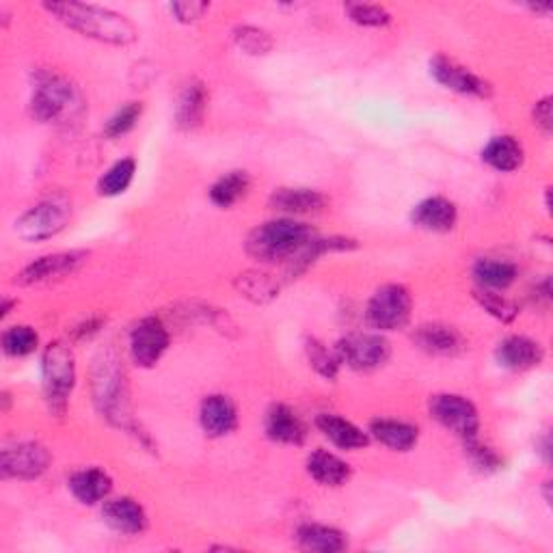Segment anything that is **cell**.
<instances>
[{"mask_svg": "<svg viewBox=\"0 0 553 553\" xmlns=\"http://www.w3.org/2000/svg\"><path fill=\"white\" fill-rule=\"evenodd\" d=\"M234 42L242 52H247V55H251V57L268 55V52H271L275 46L271 33L260 29V26H251V24L236 26Z\"/></svg>", "mask_w": 553, "mask_h": 553, "instance_id": "d6a6232c", "label": "cell"}, {"mask_svg": "<svg viewBox=\"0 0 553 553\" xmlns=\"http://www.w3.org/2000/svg\"><path fill=\"white\" fill-rule=\"evenodd\" d=\"M39 346V335L33 327L18 325L3 333V350L9 357H26L35 353Z\"/></svg>", "mask_w": 553, "mask_h": 553, "instance_id": "836d02e7", "label": "cell"}, {"mask_svg": "<svg viewBox=\"0 0 553 553\" xmlns=\"http://www.w3.org/2000/svg\"><path fill=\"white\" fill-rule=\"evenodd\" d=\"M430 415L463 441L478 437L480 415L476 404L458 394H439L430 400Z\"/></svg>", "mask_w": 553, "mask_h": 553, "instance_id": "8992f818", "label": "cell"}, {"mask_svg": "<svg viewBox=\"0 0 553 553\" xmlns=\"http://www.w3.org/2000/svg\"><path fill=\"white\" fill-rule=\"evenodd\" d=\"M314 232L309 225L294 219H277L255 227L247 238V253L251 258L266 264L290 262L309 240Z\"/></svg>", "mask_w": 553, "mask_h": 553, "instance_id": "7a4b0ae2", "label": "cell"}, {"mask_svg": "<svg viewBox=\"0 0 553 553\" xmlns=\"http://www.w3.org/2000/svg\"><path fill=\"white\" fill-rule=\"evenodd\" d=\"M430 74L435 76L439 85L445 89L461 93V96H474V98H489L491 96V85L487 80H482L476 76L467 67L461 63H456L454 59H448L443 55H437L433 61H430Z\"/></svg>", "mask_w": 553, "mask_h": 553, "instance_id": "7c38bea8", "label": "cell"}, {"mask_svg": "<svg viewBox=\"0 0 553 553\" xmlns=\"http://www.w3.org/2000/svg\"><path fill=\"white\" fill-rule=\"evenodd\" d=\"M74 104V87L59 74H42L37 78L31 109L39 121H57Z\"/></svg>", "mask_w": 553, "mask_h": 553, "instance_id": "9c48e42d", "label": "cell"}, {"mask_svg": "<svg viewBox=\"0 0 553 553\" xmlns=\"http://www.w3.org/2000/svg\"><path fill=\"white\" fill-rule=\"evenodd\" d=\"M327 206V197L312 188H279L271 195V208L283 214H316Z\"/></svg>", "mask_w": 553, "mask_h": 553, "instance_id": "603a6c76", "label": "cell"}, {"mask_svg": "<svg viewBox=\"0 0 553 553\" xmlns=\"http://www.w3.org/2000/svg\"><path fill=\"white\" fill-rule=\"evenodd\" d=\"M370 437L394 452H409L420 439V430L400 420H374L370 424Z\"/></svg>", "mask_w": 553, "mask_h": 553, "instance_id": "cb8c5ba5", "label": "cell"}, {"mask_svg": "<svg viewBox=\"0 0 553 553\" xmlns=\"http://www.w3.org/2000/svg\"><path fill=\"white\" fill-rule=\"evenodd\" d=\"M482 160L491 169L510 173L523 165V145L515 137H493L482 150Z\"/></svg>", "mask_w": 553, "mask_h": 553, "instance_id": "4316f807", "label": "cell"}, {"mask_svg": "<svg viewBox=\"0 0 553 553\" xmlns=\"http://www.w3.org/2000/svg\"><path fill=\"white\" fill-rule=\"evenodd\" d=\"M316 426L320 428V433L340 450H361L370 443L368 433H363L359 426L344 420L340 415L322 413L316 417Z\"/></svg>", "mask_w": 553, "mask_h": 553, "instance_id": "ffe728a7", "label": "cell"}, {"mask_svg": "<svg viewBox=\"0 0 553 553\" xmlns=\"http://www.w3.org/2000/svg\"><path fill=\"white\" fill-rule=\"evenodd\" d=\"M307 471L322 487H344L350 476H353L350 465L327 450H316L309 454Z\"/></svg>", "mask_w": 553, "mask_h": 553, "instance_id": "44dd1931", "label": "cell"}, {"mask_svg": "<svg viewBox=\"0 0 553 553\" xmlns=\"http://www.w3.org/2000/svg\"><path fill=\"white\" fill-rule=\"evenodd\" d=\"M264 428L268 439L286 445H301L307 437V428L301 422V417L296 415L288 404H273L266 413Z\"/></svg>", "mask_w": 553, "mask_h": 553, "instance_id": "ac0fdd59", "label": "cell"}, {"mask_svg": "<svg viewBox=\"0 0 553 553\" xmlns=\"http://www.w3.org/2000/svg\"><path fill=\"white\" fill-rule=\"evenodd\" d=\"M534 124L541 128L545 134L553 128V115H551V98H543L534 106Z\"/></svg>", "mask_w": 553, "mask_h": 553, "instance_id": "ab89813d", "label": "cell"}, {"mask_svg": "<svg viewBox=\"0 0 553 553\" xmlns=\"http://www.w3.org/2000/svg\"><path fill=\"white\" fill-rule=\"evenodd\" d=\"M44 7L59 22H63L67 29H72L83 37L96 39V42L111 46H130L139 37L134 24L126 16L106 7L83 3H48Z\"/></svg>", "mask_w": 553, "mask_h": 553, "instance_id": "6da1fadb", "label": "cell"}, {"mask_svg": "<svg viewBox=\"0 0 553 553\" xmlns=\"http://www.w3.org/2000/svg\"><path fill=\"white\" fill-rule=\"evenodd\" d=\"M348 18L359 26H385L391 22V13L381 5H366V3H353L346 5Z\"/></svg>", "mask_w": 553, "mask_h": 553, "instance_id": "8d00e7d4", "label": "cell"}, {"mask_svg": "<svg viewBox=\"0 0 553 553\" xmlns=\"http://www.w3.org/2000/svg\"><path fill=\"white\" fill-rule=\"evenodd\" d=\"M11 307H13V303H11L9 299H5V301H3V307H0V318H7L9 312H11Z\"/></svg>", "mask_w": 553, "mask_h": 553, "instance_id": "60d3db41", "label": "cell"}, {"mask_svg": "<svg viewBox=\"0 0 553 553\" xmlns=\"http://www.w3.org/2000/svg\"><path fill=\"white\" fill-rule=\"evenodd\" d=\"M413 342L420 346L428 355H439V357H452L461 353L465 348V342L461 333L454 327L448 325H422L417 327L413 333Z\"/></svg>", "mask_w": 553, "mask_h": 553, "instance_id": "d6986e66", "label": "cell"}, {"mask_svg": "<svg viewBox=\"0 0 553 553\" xmlns=\"http://www.w3.org/2000/svg\"><path fill=\"white\" fill-rule=\"evenodd\" d=\"M42 376L50 411L63 413L76 385V359L72 348L63 342L48 344L42 357Z\"/></svg>", "mask_w": 553, "mask_h": 553, "instance_id": "3957f363", "label": "cell"}, {"mask_svg": "<svg viewBox=\"0 0 553 553\" xmlns=\"http://www.w3.org/2000/svg\"><path fill=\"white\" fill-rule=\"evenodd\" d=\"M474 296H476V301L480 303V307L484 309V312H489L497 320L512 322L519 316V307L512 301H508L506 296H502V294L491 292V290H476Z\"/></svg>", "mask_w": 553, "mask_h": 553, "instance_id": "e575fe53", "label": "cell"}, {"mask_svg": "<svg viewBox=\"0 0 553 553\" xmlns=\"http://www.w3.org/2000/svg\"><path fill=\"white\" fill-rule=\"evenodd\" d=\"M465 450H467V456L469 461L474 463L476 469L484 471V474H489V471H497L499 467H502V458H499L489 445H484L478 441V437L465 441Z\"/></svg>", "mask_w": 553, "mask_h": 553, "instance_id": "74e56055", "label": "cell"}, {"mask_svg": "<svg viewBox=\"0 0 553 553\" xmlns=\"http://www.w3.org/2000/svg\"><path fill=\"white\" fill-rule=\"evenodd\" d=\"M236 288L253 303H268L279 294V283L271 275L260 271H249L238 275Z\"/></svg>", "mask_w": 553, "mask_h": 553, "instance_id": "f546056e", "label": "cell"}, {"mask_svg": "<svg viewBox=\"0 0 553 553\" xmlns=\"http://www.w3.org/2000/svg\"><path fill=\"white\" fill-rule=\"evenodd\" d=\"M208 109V89L206 85L193 80L191 85H186L182 96L178 100V111H175V124L180 130H195L201 126Z\"/></svg>", "mask_w": 553, "mask_h": 553, "instance_id": "484cf974", "label": "cell"}, {"mask_svg": "<svg viewBox=\"0 0 553 553\" xmlns=\"http://www.w3.org/2000/svg\"><path fill=\"white\" fill-rule=\"evenodd\" d=\"M50 465V452L37 441H20L5 445L0 454V469L5 478L35 480L44 474Z\"/></svg>", "mask_w": 553, "mask_h": 553, "instance_id": "30bf717a", "label": "cell"}, {"mask_svg": "<svg viewBox=\"0 0 553 553\" xmlns=\"http://www.w3.org/2000/svg\"><path fill=\"white\" fill-rule=\"evenodd\" d=\"M411 318V294L398 283H389L374 292L366 309L368 325L376 331H398Z\"/></svg>", "mask_w": 553, "mask_h": 553, "instance_id": "277c9868", "label": "cell"}, {"mask_svg": "<svg viewBox=\"0 0 553 553\" xmlns=\"http://www.w3.org/2000/svg\"><path fill=\"white\" fill-rule=\"evenodd\" d=\"M83 260H85V253H76V251L44 255V258H39L33 264L26 266L16 277V283H20V286H37V283L70 277L76 268L83 264Z\"/></svg>", "mask_w": 553, "mask_h": 553, "instance_id": "4fadbf2b", "label": "cell"}, {"mask_svg": "<svg viewBox=\"0 0 553 553\" xmlns=\"http://www.w3.org/2000/svg\"><path fill=\"white\" fill-rule=\"evenodd\" d=\"M111 489H113V478L106 474L104 469H98V467L76 471V474L70 478L72 495L80 504H87V506L102 502V499L109 497Z\"/></svg>", "mask_w": 553, "mask_h": 553, "instance_id": "7402d4cb", "label": "cell"}, {"mask_svg": "<svg viewBox=\"0 0 553 553\" xmlns=\"http://www.w3.org/2000/svg\"><path fill=\"white\" fill-rule=\"evenodd\" d=\"M102 517L115 532L121 534H141L147 528L145 508L132 497H117L104 502Z\"/></svg>", "mask_w": 553, "mask_h": 553, "instance_id": "e0dca14e", "label": "cell"}, {"mask_svg": "<svg viewBox=\"0 0 553 553\" xmlns=\"http://www.w3.org/2000/svg\"><path fill=\"white\" fill-rule=\"evenodd\" d=\"M296 543H299L301 549L316 553H337L348 547L344 532L320 523L301 525V528L296 530Z\"/></svg>", "mask_w": 553, "mask_h": 553, "instance_id": "d4e9b609", "label": "cell"}, {"mask_svg": "<svg viewBox=\"0 0 553 553\" xmlns=\"http://www.w3.org/2000/svg\"><path fill=\"white\" fill-rule=\"evenodd\" d=\"M134 171H137V163L132 158H121L117 163L102 175L98 182V193L102 197H117L128 191V186L134 180Z\"/></svg>", "mask_w": 553, "mask_h": 553, "instance_id": "4dcf8cb0", "label": "cell"}, {"mask_svg": "<svg viewBox=\"0 0 553 553\" xmlns=\"http://www.w3.org/2000/svg\"><path fill=\"white\" fill-rule=\"evenodd\" d=\"M413 223L426 229V232L435 234H448L456 227L458 210L450 199L445 197H428L422 204H417L413 210Z\"/></svg>", "mask_w": 553, "mask_h": 553, "instance_id": "2e32d148", "label": "cell"}, {"mask_svg": "<svg viewBox=\"0 0 553 553\" xmlns=\"http://www.w3.org/2000/svg\"><path fill=\"white\" fill-rule=\"evenodd\" d=\"M141 113H143L141 102H130V104H126L124 109L117 111L109 121H106L104 134H106V137H109V139L124 137V134H128L134 126H137V121L141 119Z\"/></svg>", "mask_w": 553, "mask_h": 553, "instance_id": "d590c367", "label": "cell"}, {"mask_svg": "<svg viewBox=\"0 0 553 553\" xmlns=\"http://www.w3.org/2000/svg\"><path fill=\"white\" fill-rule=\"evenodd\" d=\"M70 204L59 199H46L26 210L16 221V234L26 242H42L59 236L70 223Z\"/></svg>", "mask_w": 553, "mask_h": 553, "instance_id": "5b68a950", "label": "cell"}, {"mask_svg": "<svg viewBox=\"0 0 553 553\" xmlns=\"http://www.w3.org/2000/svg\"><path fill=\"white\" fill-rule=\"evenodd\" d=\"M495 357L502 368L512 372H523V370H532L536 366H541L545 350L541 344L530 340V337L510 335L497 346Z\"/></svg>", "mask_w": 553, "mask_h": 553, "instance_id": "5bb4252c", "label": "cell"}, {"mask_svg": "<svg viewBox=\"0 0 553 553\" xmlns=\"http://www.w3.org/2000/svg\"><path fill=\"white\" fill-rule=\"evenodd\" d=\"M305 350H307L309 366H312L322 379L327 381L337 379V372H340V366H342V359L337 355V350H329L325 344L314 340V337H309Z\"/></svg>", "mask_w": 553, "mask_h": 553, "instance_id": "1f68e13d", "label": "cell"}, {"mask_svg": "<svg viewBox=\"0 0 553 553\" xmlns=\"http://www.w3.org/2000/svg\"><path fill=\"white\" fill-rule=\"evenodd\" d=\"M210 9L208 3H195V0H184V3H173L171 5V13L175 16V20L178 22H184V24H193V22H199L201 18H204V13Z\"/></svg>", "mask_w": 553, "mask_h": 553, "instance_id": "f35d334b", "label": "cell"}, {"mask_svg": "<svg viewBox=\"0 0 553 553\" xmlns=\"http://www.w3.org/2000/svg\"><path fill=\"white\" fill-rule=\"evenodd\" d=\"M249 188H251V178L247 171H229L223 175V178H219L212 184L210 199L214 206L232 208L249 193Z\"/></svg>", "mask_w": 553, "mask_h": 553, "instance_id": "83f0119b", "label": "cell"}, {"mask_svg": "<svg viewBox=\"0 0 553 553\" xmlns=\"http://www.w3.org/2000/svg\"><path fill=\"white\" fill-rule=\"evenodd\" d=\"M169 348V331L158 318H143L130 335V353L137 366L152 368Z\"/></svg>", "mask_w": 553, "mask_h": 553, "instance_id": "8fae6325", "label": "cell"}, {"mask_svg": "<svg viewBox=\"0 0 553 553\" xmlns=\"http://www.w3.org/2000/svg\"><path fill=\"white\" fill-rule=\"evenodd\" d=\"M199 422L208 437H225L232 433L238 424L236 404L223 394L208 396L201 402Z\"/></svg>", "mask_w": 553, "mask_h": 553, "instance_id": "9a60e30c", "label": "cell"}, {"mask_svg": "<svg viewBox=\"0 0 553 553\" xmlns=\"http://www.w3.org/2000/svg\"><path fill=\"white\" fill-rule=\"evenodd\" d=\"M93 391H96V402L100 404L102 413L111 420L124 424L126 409H128V394H126V376L124 370H119L117 361H109L104 357V363L96 368L93 376Z\"/></svg>", "mask_w": 553, "mask_h": 553, "instance_id": "ba28073f", "label": "cell"}, {"mask_svg": "<svg viewBox=\"0 0 553 553\" xmlns=\"http://www.w3.org/2000/svg\"><path fill=\"white\" fill-rule=\"evenodd\" d=\"M474 279L480 290H506L517 279V266L502 260H480L474 266Z\"/></svg>", "mask_w": 553, "mask_h": 553, "instance_id": "f1b7e54d", "label": "cell"}, {"mask_svg": "<svg viewBox=\"0 0 553 553\" xmlns=\"http://www.w3.org/2000/svg\"><path fill=\"white\" fill-rule=\"evenodd\" d=\"M337 355L348 368L359 372H370L387 363L391 348L381 333H353L335 346Z\"/></svg>", "mask_w": 553, "mask_h": 553, "instance_id": "52a82bcc", "label": "cell"}]
</instances>
